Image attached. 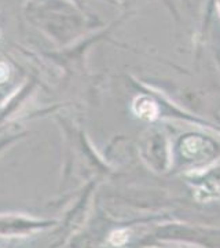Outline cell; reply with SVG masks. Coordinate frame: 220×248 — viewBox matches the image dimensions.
Masks as SVG:
<instances>
[{
  "mask_svg": "<svg viewBox=\"0 0 220 248\" xmlns=\"http://www.w3.org/2000/svg\"><path fill=\"white\" fill-rule=\"evenodd\" d=\"M216 152V143L203 134H186L179 140V153L187 161H203Z\"/></svg>",
  "mask_w": 220,
  "mask_h": 248,
  "instance_id": "obj_6",
  "label": "cell"
},
{
  "mask_svg": "<svg viewBox=\"0 0 220 248\" xmlns=\"http://www.w3.org/2000/svg\"><path fill=\"white\" fill-rule=\"evenodd\" d=\"M22 13L32 27L61 45L98 24L77 0H25Z\"/></svg>",
  "mask_w": 220,
  "mask_h": 248,
  "instance_id": "obj_1",
  "label": "cell"
},
{
  "mask_svg": "<svg viewBox=\"0 0 220 248\" xmlns=\"http://www.w3.org/2000/svg\"><path fill=\"white\" fill-rule=\"evenodd\" d=\"M58 222L54 219L35 218L28 214L4 213L1 215V237H25L37 232L47 231Z\"/></svg>",
  "mask_w": 220,
  "mask_h": 248,
  "instance_id": "obj_5",
  "label": "cell"
},
{
  "mask_svg": "<svg viewBox=\"0 0 220 248\" xmlns=\"http://www.w3.org/2000/svg\"><path fill=\"white\" fill-rule=\"evenodd\" d=\"M193 193L200 202H212L220 199V159L203 170H194L186 174Z\"/></svg>",
  "mask_w": 220,
  "mask_h": 248,
  "instance_id": "obj_4",
  "label": "cell"
},
{
  "mask_svg": "<svg viewBox=\"0 0 220 248\" xmlns=\"http://www.w3.org/2000/svg\"><path fill=\"white\" fill-rule=\"evenodd\" d=\"M141 155L150 169L164 172L171 166L168 137L159 128H150L141 141Z\"/></svg>",
  "mask_w": 220,
  "mask_h": 248,
  "instance_id": "obj_3",
  "label": "cell"
},
{
  "mask_svg": "<svg viewBox=\"0 0 220 248\" xmlns=\"http://www.w3.org/2000/svg\"><path fill=\"white\" fill-rule=\"evenodd\" d=\"M149 239L164 241H183L204 247H220V228H204L180 222L160 226Z\"/></svg>",
  "mask_w": 220,
  "mask_h": 248,
  "instance_id": "obj_2",
  "label": "cell"
}]
</instances>
